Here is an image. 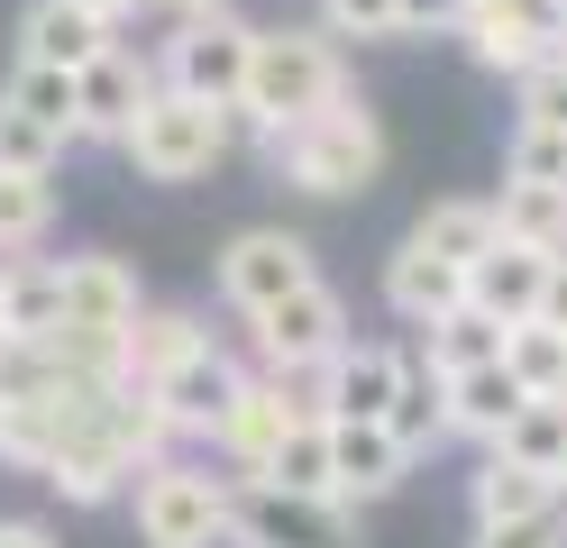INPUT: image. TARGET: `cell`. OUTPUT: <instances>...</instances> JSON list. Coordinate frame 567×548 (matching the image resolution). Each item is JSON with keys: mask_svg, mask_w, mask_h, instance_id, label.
I'll list each match as a JSON object with an SVG mask.
<instances>
[{"mask_svg": "<svg viewBox=\"0 0 567 548\" xmlns=\"http://www.w3.org/2000/svg\"><path fill=\"white\" fill-rule=\"evenodd\" d=\"M476 0H394V28L403 37H449V28H467Z\"/></svg>", "mask_w": 567, "mask_h": 548, "instance_id": "8d00e7d4", "label": "cell"}, {"mask_svg": "<svg viewBox=\"0 0 567 548\" xmlns=\"http://www.w3.org/2000/svg\"><path fill=\"white\" fill-rule=\"evenodd\" d=\"M504 365H513L530 393H558V384H567V329L540 320V311L513 320V329H504Z\"/></svg>", "mask_w": 567, "mask_h": 548, "instance_id": "f1b7e54d", "label": "cell"}, {"mask_svg": "<svg viewBox=\"0 0 567 548\" xmlns=\"http://www.w3.org/2000/svg\"><path fill=\"white\" fill-rule=\"evenodd\" d=\"M504 174H522V183H567V128L513 120V156H504Z\"/></svg>", "mask_w": 567, "mask_h": 548, "instance_id": "1f68e13d", "label": "cell"}, {"mask_svg": "<svg viewBox=\"0 0 567 548\" xmlns=\"http://www.w3.org/2000/svg\"><path fill=\"white\" fill-rule=\"evenodd\" d=\"M403 384V348H358L348 339L330 365H321V393H311V412H330V421H384V402H394Z\"/></svg>", "mask_w": 567, "mask_h": 548, "instance_id": "30bf717a", "label": "cell"}, {"mask_svg": "<svg viewBox=\"0 0 567 548\" xmlns=\"http://www.w3.org/2000/svg\"><path fill=\"white\" fill-rule=\"evenodd\" d=\"M476 548H567V494L540 511H513V521H476Z\"/></svg>", "mask_w": 567, "mask_h": 548, "instance_id": "d6a6232c", "label": "cell"}, {"mask_svg": "<svg viewBox=\"0 0 567 548\" xmlns=\"http://www.w3.org/2000/svg\"><path fill=\"white\" fill-rule=\"evenodd\" d=\"M467 503H476V521H513V511H540V503H558V475H549V466H522V457H504V448H494V457L476 466Z\"/></svg>", "mask_w": 567, "mask_h": 548, "instance_id": "7402d4cb", "label": "cell"}, {"mask_svg": "<svg viewBox=\"0 0 567 548\" xmlns=\"http://www.w3.org/2000/svg\"><path fill=\"white\" fill-rule=\"evenodd\" d=\"M513 83H522V120H540V128H567V55H540V64H522Z\"/></svg>", "mask_w": 567, "mask_h": 548, "instance_id": "836d02e7", "label": "cell"}, {"mask_svg": "<svg viewBox=\"0 0 567 548\" xmlns=\"http://www.w3.org/2000/svg\"><path fill=\"white\" fill-rule=\"evenodd\" d=\"M229 539L238 548H358V503L238 475L229 485Z\"/></svg>", "mask_w": 567, "mask_h": 548, "instance_id": "277c9868", "label": "cell"}, {"mask_svg": "<svg viewBox=\"0 0 567 548\" xmlns=\"http://www.w3.org/2000/svg\"><path fill=\"white\" fill-rule=\"evenodd\" d=\"M193 348H202V320L193 311H147V302H137V320H128V375L137 384H156L165 365H184Z\"/></svg>", "mask_w": 567, "mask_h": 548, "instance_id": "484cf974", "label": "cell"}, {"mask_svg": "<svg viewBox=\"0 0 567 548\" xmlns=\"http://www.w3.org/2000/svg\"><path fill=\"white\" fill-rule=\"evenodd\" d=\"M266 485H293V494H339V457H330V412H302L293 430L266 448Z\"/></svg>", "mask_w": 567, "mask_h": 548, "instance_id": "44dd1931", "label": "cell"}, {"mask_svg": "<svg viewBox=\"0 0 567 548\" xmlns=\"http://www.w3.org/2000/svg\"><path fill=\"white\" fill-rule=\"evenodd\" d=\"M55 292H64V320L74 329H128L137 320V275L120 256H64Z\"/></svg>", "mask_w": 567, "mask_h": 548, "instance_id": "e0dca14e", "label": "cell"}, {"mask_svg": "<svg viewBox=\"0 0 567 548\" xmlns=\"http://www.w3.org/2000/svg\"><path fill=\"white\" fill-rule=\"evenodd\" d=\"M339 348H348V302H339L321 275L257 311V356H266V375H321Z\"/></svg>", "mask_w": 567, "mask_h": 548, "instance_id": "52a82bcc", "label": "cell"}, {"mask_svg": "<svg viewBox=\"0 0 567 548\" xmlns=\"http://www.w3.org/2000/svg\"><path fill=\"white\" fill-rule=\"evenodd\" d=\"M348 92L339 46L311 28H257V55H247V92H238V120L257 137H284L293 120H311L321 101Z\"/></svg>", "mask_w": 567, "mask_h": 548, "instance_id": "6da1fadb", "label": "cell"}, {"mask_svg": "<svg viewBox=\"0 0 567 548\" xmlns=\"http://www.w3.org/2000/svg\"><path fill=\"white\" fill-rule=\"evenodd\" d=\"M540 320H558V329H567V247L549 256V283H540Z\"/></svg>", "mask_w": 567, "mask_h": 548, "instance_id": "74e56055", "label": "cell"}, {"mask_svg": "<svg viewBox=\"0 0 567 548\" xmlns=\"http://www.w3.org/2000/svg\"><path fill=\"white\" fill-rule=\"evenodd\" d=\"M275 146V165L302 183L311 201H348V193H367V183L384 174V128H375V110L367 101H321L311 120H293L284 137H266Z\"/></svg>", "mask_w": 567, "mask_h": 548, "instance_id": "7a4b0ae2", "label": "cell"}, {"mask_svg": "<svg viewBox=\"0 0 567 548\" xmlns=\"http://www.w3.org/2000/svg\"><path fill=\"white\" fill-rule=\"evenodd\" d=\"M330 457H339V503H375L412 475V448L384 421H330Z\"/></svg>", "mask_w": 567, "mask_h": 548, "instance_id": "5bb4252c", "label": "cell"}, {"mask_svg": "<svg viewBox=\"0 0 567 548\" xmlns=\"http://www.w3.org/2000/svg\"><path fill=\"white\" fill-rule=\"evenodd\" d=\"M384 302H394L412 329H431L440 311L467 302V266H457V256H440V247H421V238H403L394 266H384Z\"/></svg>", "mask_w": 567, "mask_h": 548, "instance_id": "4fadbf2b", "label": "cell"}, {"mask_svg": "<svg viewBox=\"0 0 567 548\" xmlns=\"http://www.w3.org/2000/svg\"><path fill=\"white\" fill-rule=\"evenodd\" d=\"M0 421H10V384H0Z\"/></svg>", "mask_w": 567, "mask_h": 548, "instance_id": "b9f144b4", "label": "cell"}, {"mask_svg": "<svg viewBox=\"0 0 567 548\" xmlns=\"http://www.w3.org/2000/svg\"><path fill=\"white\" fill-rule=\"evenodd\" d=\"M0 101H19L28 120H47V128H64V137H83V92H74V73H64V64L19 55V73H10V92H0Z\"/></svg>", "mask_w": 567, "mask_h": 548, "instance_id": "4316f807", "label": "cell"}, {"mask_svg": "<svg viewBox=\"0 0 567 548\" xmlns=\"http://www.w3.org/2000/svg\"><path fill=\"white\" fill-rule=\"evenodd\" d=\"M558 494H567V457H558Z\"/></svg>", "mask_w": 567, "mask_h": 548, "instance_id": "7bdbcfd3", "label": "cell"}, {"mask_svg": "<svg viewBox=\"0 0 567 548\" xmlns=\"http://www.w3.org/2000/svg\"><path fill=\"white\" fill-rule=\"evenodd\" d=\"M421 356H431L440 375H467V365L504 356V320H485L476 302H457V311H440L431 329H421Z\"/></svg>", "mask_w": 567, "mask_h": 548, "instance_id": "603a6c76", "label": "cell"}, {"mask_svg": "<svg viewBox=\"0 0 567 548\" xmlns=\"http://www.w3.org/2000/svg\"><path fill=\"white\" fill-rule=\"evenodd\" d=\"M101 46H120V19L83 10V0H38V10H28V28H19V55L64 64V73H83Z\"/></svg>", "mask_w": 567, "mask_h": 548, "instance_id": "9a60e30c", "label": "cell"}, {"mask_svg": "<svg viewBox=\"0 0 567 548\" xmlns=\"http://www.w3.org/2000/svg\"><path fill=\"white\" fill-rule=\"evenodd\" d=\"M522 375H513V365L504 356H485V365H467V375H449V430H467V438H485V448H494V438H504V421L522 412Z\"/></svg>", "mask_w": 567, "mask_h": 548, "instance_id": "d6986e66", "label": "cell"}, {"mask_svg": "<svg viewBox=\"0 0 567 548\" xmlns=\"http://www.w3.org/2000/svg\"><path fill=\"white\" fill-rule=\"evenodd\" d=\"M55 156H64V128L28 120L19 101H0V174H55Z\"/></svg>", "mask_w": 567, "mask_h": 548, "instance_id": "4dcf8cb0", "label": "cell"}, {"mask_svg": "<svg viewBox=\"0 0 567 548\" xmlns=\"http://www.w3.org/2000/svg\"><path fill=\"white\" fill-rule=\"evenodd\" d=\"M494 448L558 475V457H567V384H558V393H522V412L504 421V438H494Z\"/></svg>", "mask_w": 567, "mask_h": 548, "instance_id": "d4e9b609", "label": "cell"}, {"mask_svg": "<svg viewBox=\"0 0 567 548\" xmlns=\"http://www.w3.org/2000/svg\"><path fill=\"white\" fill-rule=\"evenodd\" d=\"M0 548H55L47 521H0Z\"/></svg>", "mask_w": 567, "mask_h": 548, "instance_id": "f35d334b", "label": "cell"}, {"mask_svg": "<svg viewBox=\"0 0 567 548\" xmlns=\"http://www.w3.org/2000/svg\"><path fill=\"white\" fill-rule=\"evenodd\" d=\"M540 283H549V247H530V238H494L476 266H467V302L485 320H530L540 311Z\"/></svg>", "mask_w": 567, "mask_h": 548, "instance_id": "8fae6325", "label": "cell"}, {"mask_svg": "<svg viewBox=\"0 0 567 548\" xmlns=\"http://www.w3.org/2000/svg\"><path fill=\"white\" fill-rule=\"evenodd\" d=\"M229 120H238V110L202 101V92H174V83H156V92H147V110L128 120L120 156H128L137 174H147V183H202L210 165L229 156Z\"/></svg>", "mask_w": 567, "mask_h": 548, "instance_id": "3957f363", "label": "cell"}, {"mask_svg": "<svg viewBox=\"0 0 567 548\" xmlns=\"http://www.w3.org/2000/svg\"><path fill=\"white\" fill-rule=\"evenodd\" d=\"M47 229H55V183L47 174H0V256L38 247Z\"/></svg>", "mask_w": 567, "mask_h": 548, "instance_id": "f546056e", "label": "cell"}, {"mask_svg": "<svg viewBox=\"0 0 567 548\" xmlns=\"http://www.w3.org/2000/svg\"><path fill=\"white\" fill-rule=\"evenodd\" d=\"M494 219H504V238H530V247H567V183H522L504 174V201H494Z\"/></svg>", "mask_w": 567, "mask_h": 548, "instance_id": "cb8c5ba5", "label": "cell"}, {"mask_svg": "<svg viewBox=\"0 0 567 548\" xmlns=\"http://www.w3.org/2000/svg\"><path fill=\"white\" fill-rule=\"evenodd\" d=\"M174 10H184V19H193V10H229V0H174Z\"/></svg>", "mask_w": 567, "mask_h": 548, "instance_id": "60d3db41", "label": "cell"}, {"mask_svg": "<svg viewBox=\"0 0 567 548\" xmlns=\"http://www.w3.org/2000/svg\"><path fill=\"white\" fill-rule=\"evenodd\" d=\"M238 384H247V375H238V365L210 348V339H202L184 365H165V375H156V402L174 412V438H184V430H193V438H220V421H229Z\"/></svg>", "mask_w": 567, "mask_h": 548, "instance_id": "9c48e42d", "label": "cell"}, {"mask_svg": "<svg viewBox=\"0 0 567 548\" xmlns=\"http://www.w3.org/2000/svg\"><path fill=\"white\" fill-rule=\"evenodd\" d=\"M330 37H403L394 28V0H321Z\"/></svg>", "mask_w": 567, "mask_h": 548, "instance_id": "d590c367", "label": "cell"}, {"mask_svg": "<svg viewBox=\"0 0 567 548\" xmlns=\"http://www.w3.org/2000/svg\"><path fill=\"white\" fill-rule=\"evenodd\" d=\"M83 10H101V19H137V10H156V0H83Z\"/></svg>", "mask_w": 567, "mask_h": 548, "instance_id": "ab89813d", "label": "cell"}, {"mask_svg": "<svg viewBox=\"0 0 567 548\" xmlns=\"http://www.w3.org/2000/svg\"><path fill=\"white\" fill-rule=\"evenodd\" d=\"M302 412H311V402H293V393H284V375H266V384L247 375V384H238V402H229V421H220L229 466H247V475H257V466H266V448H275V438L293 430Z\"/></svg>", "mask_w": 567, "mask_h": 548, "instance_id": "ac0fdd59", "label": "cell"}, {"mask_svg": "<svg viewBox=\"0 0 567 548\" xmlns=\"http://www.w3.org/2000/svg\"><path fill=\"white\" fill-rule=\"evenodd\" d=\"M412 238H421V247H440V256H457V266H476V256L504 238V219H494V201H431Z\"/></svg>", "mask_w": 567, "mask_h": 548, "instance_id": "83f0119b", "label": "cell"}, {"mask_svg": "<svg viewBox=\"0 0 567 548\" xmlns=\"http://www.w3.org/2000/svg\"><path fill=\"white\" fill-rule=\"evenodd\" d=\"M38 475H47V485H55L64 503H111V494L128 485V475H137V457H128V448H120V438L101 430V421H83V430L64 438V448H55Z\"/></svg>", "mask_w": 567, "mask_h": 548, "instance_id": "2e32d148", "label": "cell"}, {"mask_svg": "<svg viewBox=\"0 0 567 548\" xmlns=\"http://www.w3.org/2000/svg\"><path fill=\"white\" fill-rule=\"evenodd\" d=\"M74 92H83V137H128V120L147 110V92H156V64H137L128 46H101L83 73H74Z\"/></svg>", "mask_w": 567, "mask_h": 548, "instance_id": "7c38bea8", "label": "cell"}, {"mask_svg": "<svg viewBox=\"0 0 567 548\" xmlns=\"http://www.w3.org/2000/svg\"><path fill=\"white\" fill-rule=\"evenodd\" d=\"M247 55H257V28H247L238 10H193L184 28L165 37L156 83H174V92H202V101L238 110V92H247Z\"/></svg>", "mask_w": 567, "mask_h": 548, "instance_id": "8992f818", "label": "cell"}, {"mask_svg": "<svg viewBox=\"0 0 567 548\" xmlns=\"http://www.w3.org/2000/svg\"><path fill=\"white\" fill-rule=\"evenodd\" d=\"M384 430H394L412 457L449 438V375L431 356H403V384H394V402H384Z\"/></svg>", "mask_w": 567, "mask_h": 548, "instance_id": "ffe728a7", "label": "cell"}, {"mask_svg": "<svg viewBox=\"0 0 567 548\" xmlns=\"http://www.w3.org/2000/svg\"><path fill=\"white\" fill-rule=\"evenodd\" d=\"M137 539L147 548H220L229 539V485L202 466H137Z\"/></svg>", "mask_w": 567, "mask_h": 548, "instance_id": "5b68a950", "label": "cell"}, {"mask_svg": "<svg viewBox=\"0 0 567 548\" xmlns=\"http://www.w3.org/2000/svg\"><path fill=\"white\" fill-rule=\"evenodd\" d=\"M311 275H321V266H311V247L293 229H238L220 247V302L247 311V320H257L266 302H284V292H302Z\"/></svg>", "mask_w": 567, "mask_h": 548, "instance_id": "ba28073f", "label": "cell"}, {"mask_svg": "<svg viewBox=\"0 0 567 548\" xmlns=\"http://www.w3.org/2000/svg\"><path fill=\"white\" fill-rule=\"evenodd\" d=\"M494 10H504L540 55H567V0H494Z\"/></svg>", "mask_w": 567, "mask_h": 548, "instance_id": "e575fe53", "label": "cell"}]
</instances>
